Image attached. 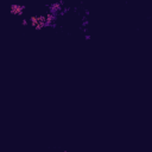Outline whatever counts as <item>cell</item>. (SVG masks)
Wrapping results in <instances>:
<instances>
[{"instance_id": "obj_2", "label": "cell", "mask_w": 152, "mask_h": 152, "mask_svg": "<svg viewBox=\"0 0 152 152\" xmlns=\"http://www.w3.org/2000/svg\"><path fill=\"white\" fill-rule=\"evenodd\" d=\"M64 3L61 0L59 3H53L52 5H50L49 6V12L50 13H52V14H58V13H61V10H62V5H63Z\"/></svg>"}, {"instance_id": "obj_3", "label": "cell", "mask_w": 152, "mask_h": 152, "mask_svg": "<svg viewBox=\"0 0 152 152\" xmlns=\"http://www.w3.org/2000/svg\"><path fill=\"white\" fill-rule=\"evenodd\" d=\"M29 23H30V21H29L27 19H23V20H21V25H23V26H26V25H29Z\"/></svg>"}, {"instance_id": "obj_1", "label": "cell", "mask_w": 152, "mask_h": 152, "mask_svg": "<svg viewBox=\"0 0 152 152\" xmlns=\"http://www.w3.org/2000/svg\"><path fill=\"white\" fill-rule=\"evenodd\" d=\"M25 10L24 5H19V4H12L10 6V13L13 16H20Z\"/></svg>"}]
</instances>
